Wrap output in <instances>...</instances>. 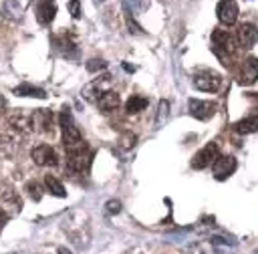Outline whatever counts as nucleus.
I'll return each instance as SVG.
<instances>
[{"instance_id":"14","label":"nucleus","mask_w":258,"mask_h":254,"mask_svg":"<svg viewBox=\"0 0 258 254\" xmlns=\"http://www.w3.org/2000/svg\"><path fill=\"white\" fill-rule=\"evenodd\" d=\"M238 42L244 48H252L258 42V26L252 22H244L238 26Z\"/></svg>"},{"instance_id":"10","label":"nucleus","mask_w":258,"mask_h":254,"mask_svg":"<svg viewBox=\"0 0 258 254\" xmlns=\"http://www.w3.org/2000/svg\"><path fill=\"white\" fill-rule=\"evenodd\" d=\"M258 81V56L250 54L244 62H242V69H240V75H238V83L242 87H250Z\"/></svg>"},{"instance_id":"3","label":"nucleus","mask_w":258,"mask_h":254,"mask_svg":"<svg viewBox=\"0 0 258 254\" xmlns=\"http://www.w3.org/2000/svg\"><path fill=\"white\" fill-rule=\"evenodd\" d=\"M58 125H60V129H62V143H64V147L83 141V135H81V131H79V127H77V123H75L73 113H71L69 107H64V109L60 111V115H58Z\"/></svg>"},{"instance_id":"11","label":"nucleus","mask_w":258,"mask_h":254,"mask_svg":"<svg viewBox=\"0 0 258 254\" xmlns=\"http://www.w3.org/2000/svg\"><path fill=\"white\" fill-rule=\"evenodd\" d=\"M216 14H218V20L222 24L232 26L238 20V4H236V0H220L218 6H216Z\"/></svg>"},{"instance_id":"28","label":"nucleus","mask_w":258,"mask_h":254,"mask_svg":"<svg viewBox=\"0 0 258 254\" xmlns=\"http://www.w3.org/2000/svg\"><path fill=\"white\" fill-rule=\"evenodd\" d=\"M133 141H135V135L133 133H125L123 137H121V143H123V147H133Z\"/></svg>"},{"instance_id":"19","label":"nucleus","mask_w":258,"mask_h":254,"mask_svg":"<svg viewBox=\"0 0 258 254\" xmlns=\"http://www.w3.org/2000/svg\"><path fill=\"white\" fill-rule=\"evenodd\" d=\"M14 93L20 95V97H38V99H44V97H46V93H44L40 87H34V85H28V83L18 85V87L14 89Z\"/></svg>"},{"instance_id":"2","label":"nucleus","mask_w":258,"mask_h":254,"mask_svg":"<svg viewBox=\"0 0 258 254\" xmlns=\"http://www.w3.org/2000/svg\"><path fill=\"white\" fill-rule=\"evenodd\" d=\"M212 50H214V54H216L220 60H224V65H228V58L236 52L234 36H232L228 30L214 28V30H212Z\"/></svg>"},{"instance_id":"33","label":"nucleus","mask_w":258,"mask_h":254,"mask_svg":"<svg viewBox=\"0 0 258 254\" xmlns=\"http://www.w3.org/2000/svg\"><path fill=\"white\" fill-rule=\"evenodd\" d=\"M58 254H73L71 250H67V248H58Z\"/></svg>"},{"instance_id":"17","label":"nucleus","mask_w":258,"mask_h":254,"mask_svg":"<svg viewBox=\"0 0 258 254\" xmlns=\"http://www.w3.org/2000/svg\"><path fill=\"white\" fill-rule=\"evenodd\" d=\"M97 107H99L103 113H113V111L119 107V95H117L115 91L103 93V95L97 99Z\"/></svg>"},{"instance_id":"32","label":"nucleus","mask_w":258,"mask_h":254,"mask_svg":"<svg viewBox=\"0 0 258 254\" xmlns=\"http://www.w3.org/2000/svg\"><path fill=\"white\" fill-rule=\"evenodd\" d=\"M4 145H6V143H4V137L0 135V153H4Z\"/></svg>"},{"instance_id":"34","label":"nucleus","mask_w":258,"mask_h":254,"mask_svg":"<svg viewBox=\"0 0 258 254\" xmlns=\"http://www.w3.org/2000/svg\"><path fill=\"white\" fill-rule=\"evenodd\" d=\"M256 254H258V252H256Z\"/></svg>"},{"instance_id":"12","label":"nucleus","mask_w":258,"mask_h":254,"mask_svg":"<svg viewBox=\"0 0 258 254\" xmlns=\"http://www.w3.org/2000/svg\"><path fill=\"white\" fill-rule=\"evenodd\" d=\"M187 109H189V115L200 121H208L216 113V105L212 101H202V99H189Z\"/></svg>"},{"instance_id":"6","label":"nucleus","mask_w":258,"mask_h":254,"mask_svg":"<svg viewBox=\"0 0 258 254\" xmlns=\"http://www.w3.org/2000/svg\"><path fill=\"white\" fill-rule=\"evenodd\" d=\"M30 157H32V161H34L36 165H40V167H52V165H56V161H58L56 151H54L48 143H38V145H34V147L30 149Z\"/></svg>"},{"instance_id":"15","label":"nucleus","mask_w":258,"mask_h":254,"mask_svg":"<svg viewBox=\"0 0 258 254\" xmlns=\"http://www.w3.org/2000/svg\"><path fill=\"white\" fill-rule=\"evenodd\" d=\"M54 14H56V6H54L52 0H38L36 2V20H38V24H42V26L50 24Z\"/></svg>"},{"instance_id":"23","label":"nucleus","mask_w":258,"mask_h":254,"mask_svg":"<svg viewBox=\"0 0 258 254\" xmlns=\"http://www.w3.org/2000/svg\"><path fill=\"white\" fill-rule=\"evenodd\" d=\"M4 16L20 18V4H18V0H6L4 2Z\"/></svg>"},{"instance_id":"22","label":"nucleus","mask_w":258,"mask_h":254,"mask_svg":"<svg viewBox=\"0 0 258 254\" xmlns=\"http://www.w3.org/2000/svg\"><path fill=\"white\" fill-rule=\"evenodd\" d=\"M24 192H26L28 198L34 200V202H38V200L42 198V185H40L36 179H28L26 185H24Z\"/></svg>"},{"instance_id":"20","label":"nucleus","mask_w":258,"mask_h":254,"mask_svg":"<svg viewBox=\"0 0 258 254\" xmlns=\"http://www.w3.org/2000/svg\"><path fill=\"white\" fill-rule=\"evenodd\" d=\"M145 107H147V99L141 97V95H131V97L127 99V103H125V109H127L129 115H135V113L143 111Z\"/></svg>"},{"instance_id":"8","label":"nucleus","mask_w":258,"mask_h":254,"mask_svg":"<svg viewBox=\"0 0 258 254\" xmlns=\"http://www.w3.org/2000/svg\"><path fill=\"white\" fill-rule=\"evenodd\" d=\"M220 155V149H218V143L210 141L206 147H202L194 157H191V167L194 169H204L208 165L214 163V159Z\"/></svg>"},{"instance_id":"7","label":"nucleus","mask_w":258,"mask_h":254,"mask_svg":"<svg viewBox=\"0 0 258 254\" xmlns=\"http://www.w3.org/2000/svg\"><path fill=\"white\" fill-rule=\"evenodd\" d=\"M220 85H222V77L214 71H200L194 77V87L204 93H216L220 89Z\"/></svg>"},{"instance_id":"18","label":"nucleus","mask_w":258,"mask_h":254,"mask_svg":"<svg viewBox=\"0 0 258 254\" xmlns=\"http://www.w3.org/2000/svg\"><path fill=\"white\" fill-rule=\"evenodd\" d=\"M234 127H236V131H238V133H242V135L254 133V131H258V115H248V117L240 119Z\"/></svg>"},{"instance_id":"24","label":"nucleus","mask_w":258,"mask_h":254,"mask_svg":"<svg viewBox=\"0 0 258 254\" xmlns=\"http://www.w3.org/2000/svg\"><path fill=\"white\" fill-rule=\"evenodd\" d=\"M103 69H107V62L103 58H91L87 62V71H91V73H97V71H103Z\"/></svg>"},{"instance_id":"1","label":"nucleus","mask_w":258,"mask_h":254,"mask_svg":"<svg viewBox=\"0 0 258 254\" xmlns=\"http://www.w3.org/2000/svg\"><path fill=\"white\" fill-rule=\"evenodd\" d=\"M67 149V167L73 173H83L91 163V151L85 141H79L75 145L64 147Z\"/></svg>"},{"instance_id":"16","label":"nucleus","mask_w":258,"mask_h":254,"mask_svg":"<svg viewBox=\"0 0 258 254\" xmlns=\"http://www.w3.org/2000/svg\"><path fill=\"white\" fill-rule=\"evenodd\" d=\"M8 127L20 135V133H24V131L30 127V117H26L20 109H16L14 113L8 115Z\"/></svg>"},{"instance_id":"9","label":"nucleus","mask_w":258,"mask_h":254,"mask_svg":"<svg viewBox=\"0 0 258 254\" xmlns=\"http://www.w3.org/2000/svg\"><path fill=\"white\" fill-rule=\"evenodd\" d=\"M236 159L232 155H218L212 163V171H214V177L216 179H228L234 171H236Z\"/></svg>"},{"instance_id":"4","label":"nucleus","mask_w":258,"mask_h":254,"mask_svg":"<svg viewBox=\"0 0 258 254\" xmlns=\"http://www.w3.org/2000/svg\"><path fill=\"white\" fill-rule=\"evenodd\" d=\"M30 129L40 135H52L54 131V117L50 109H34L30 115Z\"/></svg>"},{"instance_id":"25","label":"nucleus","mask_w":258,"mask_h":254,"mask_svg":"<svg viewBox=\"0 0 258 254\" xmlns=\"http://www.w3.org/2000/svg\"><path fill=\"white\" fill-rule=\"evenodd\" d=\"M167 115H169V101H159V107H157V123L165 121Z\"/></svg>"},{"instance_id":"26","label":"nucleus","mask_w":258,"mask_h":254,"mask_svg":"<svg viewBox=\"0 0 258 254\" xmlns=\"http://www.w3.org/2000/svg\"><path fill=\"white\" fill-rule=\"evenodd\" d=\"M69 12L73 14V18H81L83 10H81V0H69Z\"/></svg>"},{"instance_id":"5","label":"nucleus","mask_w":258,"mask_h":254,"mask_svg":"<svg viewBox=\"0 0 258 254\" xmlns=\"http://www.w3.org/2000/svg\"><path fill=\"white\" fill-rule=\"evenodd\" d=\"M111 85H113L111 77H109V75H103V77H99V79H93L89 85H85L81 95H83L87 101H91V103H97V99H99L103 93L111 91Z\"/></svg>"},{"instance_id":"27","label":"nucleus","mask_w":258,"mask_h":254,"mask_svg":"<svg viewBox=\"0 0 258 254\" xmlns=\"http://www.w3.org/2000/svg\"><path fill=\"white\" fill-rule=\"evenodd\" d=\"M105 208H107L109 214H119V212H121V202H119V200H109Z\"/></svg>"},{"instance_id":"13","label":"nucleus","mask_w":258,"mask_h":254,"mask_svg":"<svg viewBox=\"0 0 258 254\" xmlns=\"http://www.w3.org/2000/svg\"><path fill=\"white\" fill-rule=\"evenodd\" d=\"M0 202H2L4 210H12V212H20L22 210V200H20L18 192L8 183L0 185Z\"/></svg>"},{"instance_id":"31","label":"nucleus","mask_w":258,"mask_h":254,"mask_svg":"<svg viewBox=\"0 0 258 254\" xmlns=\"http://www.w3.org/2000/svg\"><path fill=\"white\" fill-rule=\"evenodd\" d=\"M4 109H6V99L0 95V117L4 115Z\"/></svg>"},{"instance_id":"29","label":"nucleus","mask_w":258,"mask_h":254,"mask_svg":"<svg viewBox=\"0 0 258 254\" xmlns=\"http://www.w3.org/2000/svg\"><path fill=\"white\" fill-rule=\"evenodd\" d=\"M127 24H129L131 32H135V34H141V26H137V24H135V20H133L131 16H127Z\"/></svg>"},{"instance_id":"21","label":"nucleus","mask_w":258,"mask_h":254,"mask_svg":"<svg viewBox=\"0 0 258 254\" xmlns=\"http://www.w3.org/2000/svg\"><path fill=\"white\" fill-rule=\"evenodd\" d=\"M44 185H46V189L52 194V196H56V198H64L67 196V192H64V185L54 177V175H44Z\"/></svg>"},{"instance_id":"30","label":"nucleus","mask_w":258,"mask_h":254,"mask_svg":"<svg viewBox=\"0 0 258 254\" xmlns=\"http://www.w3.org/2000/svg\"><path fill=\"white\" fill-rule=\"evenodd\" d=\"M6 220H8V214H6V210H4V208H0V230L4 228Z\"/></svg>"}]
</instances>
